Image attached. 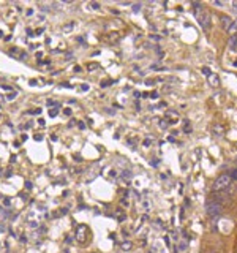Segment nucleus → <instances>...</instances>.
<instances>
[{
  "mask_svg": "<svg viewBox=\"0 0 237 253\" xmlns=\"http://www.w3.org/2000/svg\"><path fill=\"white\" fill-rule=\"evenodd\" d=\"M231 184V177L229 174H221L217 177V180L213 182V192H221L224 188H228Z\"/></svg>",
  "mask_w": 237,
  "mask_h": 253,
  "instance_id": "1",
  "label": "nucleus"
},
{
  "mask_svg": "<svg viewBox=\"0 0 237 253\" xmlns=\"http://www.w3.org/2000/svg\"><path fill=\"white\" fill-rule=\"evenodd\" d=\"M75 237H76V240H78L79 244H84L85 240H87V237H89V228L85 225H79L78 228H76V231H75Z\"/></svg>",
  "mask_w": 237,
  "mask_h": 253,
  "instance_id": "2",
  "label": "nucleus"
},
{
  "mask_svg": "<svg viewBox=\"0 0 237 253\" xmlns=\"http://www.w3.org/2000/svg\"><path fill=\"white\" fill-rule=\"evenodd\" d=\"M221 214V206L218 202H213V201H209L207 202V215L209 217H218Z\"/></svg>",
  "mask_w": 237,
  "mask_h": 253,
  "instance_id": "3",
  "label": "nucleus"
},
{
  "mask_svg": "<svg viewBox=\"0 0 237 253\" xmlns=\"http://www.w3.org/2000/svg\"><path fill=\"white\" fill-rule=\"evenodd\" d=\"M198 19H199L201 27H202L206 32L209 30V29H210V16H209V13H207V11H202V14H199Z\"/></svg>",
  "mask_w": 237,
  "mask_h": 253,
  "instance_id": "4",
  "label": "nucleus"
},
{
  "mask_svg": "<svg viewBox=\"0 0 237 253\" xmlns=\"http://www.w3.org/2000/svg\"><path fill=\"white\" fill-rule=\"evenodd\" d=\"M207 79H209V84H210L212 87H218V86H220V78H218L217 75L210 73V75L207 76Z\"/></svg>",
  "mask_w": 237,
  "mask_h": 253,
  "instance_id": "5",
  "label": "nucleus"
},
{
  "mask_svg": "<svg viewBox=\"0 0 237 253\" xmlns=\"http://www.w3.org/2000/svg\"><path fill=\"white\" fill-rule=\"evenodd\" d=\"M221 24H223V27H224V29H229V27H231V24H232V21H231L228 16H223V17H221Z\"/></svg>",
  "mask_w": 237,
  "mask_h": 253,
  "instance_id": "6",
  "label": "nucleus"
},
{
  "mask_svg": "<svg viewBox=\"0 0 237 253\" xmlns=\"http://www.w3.org/2000/svg\"><path fill=\"white\" fill-rule=\"evenodd\" d=\"M228 45H229V48H236V46H237V35H232V37L229 38Z\"/></svg>",
  "mask_w": 237,
  "mask_h": 253,
  "instance_id": "7",
  "label": "nucleus"
},
{
  "mask_svg": "<svg viewBox=\"0 0 237 253\" xmlns=\"http://www.w3.org/2000/svg\"><path fill=\"white\" fill-rule=\"evenodd\" d=\"M213 134H215V136H221V134H223V128H221L220 125H217V127H213Z\"/></svg>",
  "mask_w": 237,
  "mask_h": 253,
  "instance_id": "8",
  "label": "nucleus"
},
{
  "mask_svg": "<svg viewBox=\"0 0 237 253\" xmlns=\"http://www.w3.org/2000/svg\"><path fill=\"white\" fill-rule=\"evenodd\" d=\"M120 248H122L123 252L130 250V248H131V242H130V240H125V242H122V244H120Z\"/></svg>",
  "mask_w": 237,
  "mask_h": 253,
  "instance_id": "9",
  "label": "nucleus"
},
{
  "mask_svg": "<svg viewBox=\"0 0 237 253\" xmlns=\"http://www.w3.org/2000/svg\"><path fill=\"white\" fill-rule=\"evenodd\" d=\"M228 32L231 33V37H232V35H236V32H237V22H232V24H231V27L228 29Z\"/></svg>",
  "mask_w": 237,
  "mask_h": 253,
  "instance_id": "10",
  "label": "nucleus"
},
{
  "mask_svg": "<svg viewBox=\"0 0 237 253\" xmlns=\"http://www.w3.org/2000/svg\"><path fill=\"white\" fill-rule=\"evenodd\" d=\"M8 54L14 55V57H19V49H17V48H11L10 51H8Z\"/></svg>",
  "mask_w": 237,
  "mask_h": 253,
  "instance_id": "11",
  "label": "nucleus"
},
{
  "mask_svg": "<svg viewBox=\"0 0 237 253\" xmlns=\"http://www.w3.org/2000/svg\"><path fill=\"white\" fill-rule=\"evenodd\" d=\"M46 105H47L49 108H51V106H52V108H57V106H59V103L55 101V100H47V101H46Z\"/></svg>",
  "mask_w": 237,
  "mask_h": 253,
  "instance_id": "12",
  "label": "nucleus"
},
{
  "mask_svg": "<svg viewBox=\"0 0 237 253\" xmlns=\"http://www.w3.org/2000/svg\"><path fill=\"white\" fill-rule=\"evenodd\" d=\"M59 114V108H52V109H49V117H55Z\"/></svg>",
  "mask_w": 237,
  "mask_h": 253,
  "instance_id": "13",
  "label": "nucleus"
},
{
  "mask_svg": "<svg viewBox=\"0 0 237 253\" xmlns=\"http://www.w3.org/2000/svg\"><path fill=\"white\" fill-rule=\"evenodd\" d=\"M73 25H75V22H70V24H67L63 27V32H71L73 30Z\"/></svg>",
  "mask_w": 237,
  "mask_h": 253,
  "instance_id": "14",
  "label": "nucleus"
},
{
  "mask_svg": "<svg viewBox=\"0 0 237 253\" xmlns=\"http://www.w3.org/2000/svg\"><path fill=\"white\" fill-rule=\"evenodd\" d=\"M98 68V63H92V65H87V70L89 71H93V70Z\"/></svg>",
  "mask_w": 237,
  "mask_h": 253,
  "instance_id": "15",
  "label": "nucleus"
},
{
  "mask_svg": "<svg viewBox=\"0 0 237 253\" xmlns=\"http://www.w3.org/2000/svg\"><path fill=\"white\" fill-rule=\"evenodd\" d=\"M112 82H114V81H103L101 84H100V87H101V89H103V87H108V86H111Z\"/></svg>",
  "mask_w": 237,
  "mask_h": 253,
  "instance_id": "16",
  "label": "nucleus"
},
{
  "mask_svg": "<svg viewBox=\"0 0 237 253\" xmlns=\"http://www.w3.org/2000/svg\"><path fill=\"white\" fill-rule=\"evenodd\" d=\"M183 131H185V133H190V131H191V125H190L188 122H185V128H183Z\"/></svg>",
  "mask_w": 237,
  "mask_h": 253,
  "instance_id": "17",
  "label": "nucleus"
},
{
  "mask_svg": "<svg viewBox=\"0 0 237 253\" xmlns=\"http://www.w3.org/2000/svg\"><path fill=\"white\" fill-rule=\"evenodd\" d=\"M123 179H125V180H130V179H131V172L125 171V172H123Z\"/></svg>",
  "mask_w": 237,
  "mask_h": 253,
  "instance_id": "18",
  "label": "nucleus"
},
{
  "mask_svg": "<svg viewBox=\"0 0 237 253\" xmlns=\"http://www.w3.org/2000/svg\"><path fill=\"white\" fill-rule=\"evenodd\" d=\"M168 125H169L168 120H161V122H160V127H161V128H168Z\"/></svg>",
  "mask_w": 237,
  "mask_h": 253,
  "instance_id": "19",
  "label": "nucleus"
},
{
  "mask_svg": "<svg viewBox=\"0 0 237 253\" xmlns=\"http://www.w3.org/2000/svg\"><path fill=\"white\" fill-rule=\"evenodd\" d=\"M29 114H41V108H38V109H32V111H29Z\"/></svg>",
  "mask_w": 237,
  "mask_h": 253,
  "instance_id": "20",
  "label": "nucleus"
},
{
  "mask_svg": "<svg viewBox=\"0 0 237 253\" xmlns=\"http://www.w3.org/2000/svg\"><path fill=\"white\" fill-rule=\"evenodd\" d=\"M229 177H231V179H236V180H237V169H234V171L231 172V174H229Z\"/></svg>",
  "mask_w": 237,
  "mask_h": 253,
  "instance_id": "21",
  "label": "nucleus"
},
{
  "mask_svg": "<svg viewBox=\"0 0 237 253\" xmlns=\"http://www.w3.org/2000/svg\"><path fill=\"white\" fill-rule=\"evenodd\" d=\"M78 127L81 128V130H84V128H85V123L82 122V120H79V122H78Z\"/></svg>",
  "mask_w": 237,
  "mask_h": 253,
  "instance_id": "22",
  "label": "nucleus"
},
{
  "mask_svg": "<svg viewBox=\"0 0 237 253\" xmlns=\"http://www.w3.org/2000/svg\"><path fill=\"white\" fill-rule=\"evenodd\" d=\"M63 114H65V116H71V109H70V108H65Z\"/></svg>",
  "mask_w": 237,
  "mask_h": 253,
  "instance_id": "23",
  "label": "nucleus"
},
{
  "mask_svg": "<svg viewBox=\"0 0 237 253\" xmlns=\"http://www.w3.org/2000/svg\"><path fill=\"white\" fill-rule=\"evenodd\" d=\"M16 95H17L16 92H13V93H8V97H7V98H8V100H13V98H14V97H16Z\"/></svg>",
  "mask_w": 237,
  "mask_h": 253,
  "instance_id": "24",
  "label": "nucleus"
},
{
  "mask_svg": "<svg viewBox=\"0 0 237 253\" xmlns=\"http://www.w3.org/2000/svg\"><path fill=\"white\" fill-rule=\"evenodd\" d=\"M89 89H90V87H89L87 84H82V86H81V90H82V92H85V90H89Z\"/></svg>",
  "mask_w": 237,
  "mask_h": 253,
  "instance_id": "25",
  "label": "nucleus"
},
{
  "mask_svg": "<svg viewBox=\"0 0 237 253\" xmlns=\"http://www.w3.org/2000/svg\"><path fill=\"white\" fill-rule=\"evenodd\" d=\"M202 73H204V75H207V76H209V75H210V70L207 68V67H204V68H202Z\"/></svg>",
  "mask_w": 237,
  "mask_h": 253,
  "instance_id": "26",
  "label": "nucleus"
},
{
  "mask_svg": "<svg viewBox=\"0 0 237 253\" xmlns=\"http://www.w3.org/2000/svg\"><path fill=\"white\" fill-rule=\"evenodd\" d=\"M32 187H33V185H32V182H30V180H27V182H25V188H29V190H30Z\"/></svg>",
  "mask_w": 237,
  "mask_h": 253,
  "instance_id": "27",
  "label": "nucleus"
},
{
  "mask_svg": "<svg viewBox=\"0 0 237 253\" xmlns=\"http://www.w3.org/2000/svg\"><path fill=\"white\" fill-rule=\"evenodd\" d=\"M133 10H134V11H139V10H141V5H133Z\"/></svg>",
  "mask_w": 237,
  "mask_h": 253,
  "instance_id": "28",
  "label": "nucleus"
},
{
  "mask_svg": "<svg viewBox=\"0 0 237 253\" xmlns=\"http://www.w3.org/2000/svg\"><path fill=\"white\" fill-rule=\"evenodd\" d=\"M150 38H152V40H155V41H158V40H160L158 35H150Z\"/></svg>",
  "mask_w": 237,
  "mask_h": 253,
  "instance_id": "29",
  "label": "nucleus"
},
{
  "mask_svg": "<svg viewBox=\"0 0 237 253\" xmlns=\"http://www.w3.org/2000/svg\"><path fill=\"white\" fill-rule=\"evenodd\" d=\"M92 8H95V10H98V8H100V5H98V3H92Z\"/></svg>",
  "mask_w": 237,
  "mask_h": 253,
  "instance_id": "30",
  "label": "nucleus"
},
{
  "mask_svg": "<svg viewBox=\"0 0 237 253\" xmlns=\"http://www.w3.org/2000/svg\"><path fill=\"white\" fill-rule=\"evenodd\" d=\"M10 176H11V169H8V171L5 172V177H10Z\"/></svg>",
  "mask_w": 237,
  "mask_h": 253,
  "instance_id": "31",
  "label": "nucleus"
},
{
  "mask_svg": "<svg viewBox=\"0 0 237 253\" xmlns=\"http://www.w3.org/2000/svg\"><path fill=\"white\" fill-rule=\"evenodd\" d=\"M41 138H43L41 134H35V139H37V141H41Z\"/></svg>",
  "mask_w": 237,
  "mask_h": 253,
  "instance_id": "32",
  "label": "nucleus"
},
{
  "mask_svg": "<svg viewBox=\"0 0 237 253\" xmlns=\"http://www.w3.org/2000/svg\"><path fill=\"white\" fill-rule=\"evenodd\" d=\"M25 14H27V16H32V14H33V11H32V10H27V13H25Z\"/></svg>",
  "mask_w": 237,
  "mask_h": 253,
  "instance_id": "33",
  "label": "nucleus"
},
{
  "mask_svg": "<svg viewBox=\"0 0 237 253\" xmlns=\"http://www.w3.org/2000/svg\"><path fill=\"white\" fill-rule=\"evenodd\" d=\"M38 123H40L41 127H44V120H43V119H40V120H38Z\"/></svg>",
  "mask_w": 237,
  "mask_h": 253,
  "instance_id": "34",
  "label": "nucleus"
},
{
  "mask_svg": "<svg viewBox=\"0 0 237 253\" xmlns=\"http://www.w3.org/2000/svg\"><path fill=\"white\" fill-rule=\"evenodd\" d=\"M232 7H234V10L237 11V2H234V3H232Z\"/></svg>",
  "mask_w": 237,
  "mask_h": 253,
  "instance_id": "35",
  "label": "nucleus"
}]
</instances>
